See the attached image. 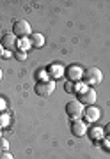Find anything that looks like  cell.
Masks as SVG:
<instances>
[{"mask_svg": "<svg viewBox=\"0 0 110 159\" xmlns=\"http://www.w3.org/2000/svg\"><path fill=\"white\" fill-rule=\"evenodd\" d=\"M78 101L84 102V104H93L96 102V90L91 89L87 85H82L80 90H78Z\"/></svg>", "mask_w": 110, "mask_h": 159, "instance_id": "obj_1", "label": "cell"}, {"mask_svg": "<svg viewBox=\"0 0 110 159\" xmlns=\"http://www.w3.org/2000/svg\"><path fill=\"white\" fill-rule=\"evenodd\" d=\"M105 134H108V136H110V122H108V124H107V125H105Z\"/></svg>", "mask_w": 110, "mask_h": 159, "instance_id": "obj_18", "label": "cell"}, {"mask_svg": "<svg viewBox=\"0 0 110 159\" xmlns=\"http://www.w3.org/2000/svg\"><path fill=\"white\" fill-rule=\"evenodd\" d=\"M71 131H73V134L75 136H84L87 133V127L85 124L82 122V120H73V124H71Z\"/></svg>", "mask_w": 110, "mask_h": 159, "instance_id": "obj_7", "label": "cell"}, {"mask_svg": "<svg viewBox=\"0 0 110 159\" xmlns=\"http://www.w3.org/2000/svg\"><path fill=\"white\" fill-rule=\"evenodd\" d=\"M30 46L32 44H30L29 41H22V43H20V48H22V50H27V48H30Z\"/></svg>", "mask_w": 110, "mask_h": 159, "instance_id": "obj_15", "label": "cell"}, {"mask_svg": "<svg viewBox=\"0 0 110 159\" xmlns=\"http://www.w3.org/2000/svg\"><path fill=\"white\" fill-rule=\"evenodd\" d=\"M85 119L91 120V122H94V120L99 119V110L94 108V106H89V108L85 110Z\"/></svg>", "mask_w": 110, "mask_h": 159, "instance_id": "obj_8", "label": "cell"}, {"mask_svg": "<svg viewBox=\"0 0 110 159\" xmlns=\"http://www.w3.org/2000/svg\"><path fill=\"white\" fill-rule=\"evenodd\" d=\"M89 136L93 138L94 142H98V140H101V138L105 136V131L101 129V127H93V129L89 131Z\"/></svg>", "mask_w": 110, "mask_h": 159, "instance_id": "obj_11", "label": "cell"}, {"mask_svg": "<svg viewBox=\"0 0 110 159\" xmlns=\"http://www.w3.org/2000/svg\"><path fill=\"white\" fill-rule=\"evenodd\" d=\"M2 50H4V48H2V44H0V57H2Z\"/></svg>", "mask_w": 110, "mask_h": 159, "instance_id": "obj_20", "label": "cell"}, {"mask_svg": "<svg viewBox=\"0 0 110 159\" xmlns=\"http://www.w3.org/2000/svg\"><path fill=\"white\" fill-rule=\"evenodd\" d=\"M0 44H2L4 50H14V46H16V35L14 34H4Z\"/></svg>", "mask_w": 110, "mask_h": 159, "instance_id": "obj_6", "label": "cell"}, {"mask_svg": "<svg viewBox=\"0 0 110 159\" xmlns=\"http://www.w3.org/2000/svg\"><path fill=\"white\" fill-rule=\"evenodd\" d=\"M0 108H4V101L2 99H0Z\"/></svg>", "mask_w": 110, "mask_h": 159, "instance_id": "obj_19", "label": "cell"}, {"mask_svg": "<svg viewBox=\"0 0 110 159\" xmlns=\"http://www.w3.org/2000/svg\"><path fill=\"white\" fill-rule=\"evenodd\" d=\"M66 113L69 115L73 120H78V117L84 115V104L80 101H69L66 104Z\"/></svg>", "mask_w": 110, "mask_h": 159, "instance_id": "obj_3", "label": "cell"}, {"mask_svg": "<svg viewBox=\"0 0 110 159\" xmlns=\"http://www.w3.org/2000/svg\"><path fill=\"white\" fill-rule=\"evenodd\" d=\"M82 69L80 67H76V66H73V67H69V71H68V76H69L71 81H76V80H80L82 76Z\"/></svg>", "mask_w": 110, "mask_h": 159, "instance_id": "obj_10", "label": "cell"}, {"mask_svg": "<svg viewBox=\"0 0 110 159\" xmlns=\"http://www.w3.org/2000/svg\"><path fill=\"white\" fill-rule=\"evenodd\" d=\"M0 80H2V69H0Z\"/></svg>", "mask_w": 110, "mask_h": 159, "instance_id": "obj_21", "label": "cell"}, {"mask_svg": "<svg viewBox=\"0 0 110 159\" xmlns=\"http://www.w3.org/2000/svg\"><path fill=\"white\" fill-rule=\"evenodd\" d=\"M7 148H9L7 140H0V150H2V152H7Z\"/></svg>", "mask_w": 110, "mask_h": 159, "instance_id": "obj_14", "label": "cell"}, {"mask_svg": "<svg viewBox=\"0 0 110 159\" xmlns=\"http://www.w3.org/2000/svg\"><path fill=\"white\" fill-rule=\"evenodd\" d=\"M25 57H27V55H25L23 51H16V58H18V60H23Z\"/></svg>", "mask_w": 110, "mask_h": 159, "instance_id": "obj_17", "label": "cell"}, {"mask_svg": "<svg viewBox=\"0 0 110 159\" xmlns=\"http://www.w3.org/2000/svg\"><path fill=\"white\" fill-rule=\"evenodd\" d=\"M12 34L16 35V37L30 35L32 34V30H30L29 21H25V20H18V21H14V25H12Z\"/></svg>", "mask_w": 110, "mask_h": 159, "instance_id": "obj_4", "label": "cell"}, {"mask_svg": "<svg viewBox=\"0 0 110 159\" xmlns=\"http://www.w3.org/2000/svg\"><path fill=\"white\" fill-rule=\"evenodd\" d=\"M0 159H12V156L9 152H0Z\"/></svg>", "mask_w": 110, "mask_h": 159, "instance_id": "obj_16", "label": "cell"}, {"mask_svg": "<svg viewBox=\"0 0 110 159\" xmlns=\"http://www.w3.org/2000/svg\"><path fill=\"white\" fill-rule=\"evenodd\" d=\"M84 78H85V81L89 85H99L101 80H103V74H101V71L98 67H89V69H85Z\"/></svg>", "mask_w": 110, "mask_h": 159, "instance_id": "obj_2", "label": "cell"}, {"mask_svg": "<svg viewBox=\"0 0 110 159\" xmlns=\"http://www.w3.org/2000/svg\"><path fill=\"white\" fill-rule=\"evenodd\" d=\"M30 44H32V48H41L45 44V37L41 34H30Z\"/></svg>", "mask_w": 110, "mask_h": 159, "instance_id": "obj_9", "label": "cell"}, {"mask_svg": "<svg viewBox=\"0 0 110 159\" xmlns=\"http://www.w3.org/2000/svg\"><path fill=\"white\" fill-rule=\"evenodd\" d=\"M53 83H50V81H41L39 85H37V89H36V92H37V96L41 97H48V96H52V92H53Z\"/></svg>", "mask_w": 110, "mask_h": 159, "instance_id": "obj_5", "label": "cell"}, {"mask_svg": "<svg viewBox=\"0 0 110 159\" xmlns=\"http://www.w3.org/2000/svg\"><path fill=\"white\" fill-rule=\"evenodd\" d=\"M50 73H53L52 76L59 78V76H62V67H60V66H52V67H50Z\"/></svg>", "mask_w": 110, "mask_h": 159, "instance_id": "obj_13", "label": "cell"}, {"mask_svg": "<svg viewBox=\"0 0 110 159\" xmlns=\"http://www.w3.org/2000/svg\"><path fill=\"white\" fill-rule=\"evenodd\" d=\"M80 87L82 85H75V81H68V83H66V90H68V92H78V90H80Z\"/></svg>", "mask_w": 110, "mask_h": 159, "instance_id": "obj_12", "label": "cell"}]
</instances>
